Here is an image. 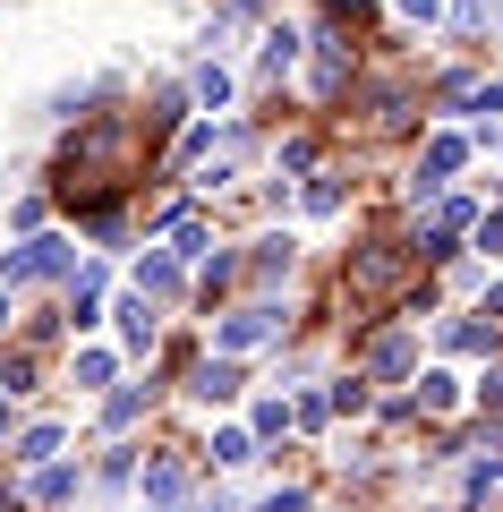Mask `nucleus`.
Returning <instances> with one entry per match:
<instances>
[{
    "label": "nucleus",
    "instance_id": "c85d7f7f",
    "mask_svg": "<svg viewBox=\"0 0 503 512\" xmlns=\"http://www.w3.org/2000/svg\"><path fill=\"white\" fill-rule=\"evenodd\" d=\"M290 419H299V427H324V419H333V402H324V393H299V402H290Z\"/></svg>",
    "mask_w": 503,
    "mask_h": 512
},
{
    "label": "nucleus",
    "instance_id": "6e6552de",
    "mask_svg": "<svg viewBox=\"0 0 503 512\" xmlns=\"http://www.w3.org/2000/svg\"><path fill=\"white\" fill-rule=\"evenodd\" d=\"M290 265H299V239H290V231H265V239H256V256H248L256 291H273V282H290Z\"/></svg>",
    "mask_w": 503,
    "mask_h": 512
},
{
    "label": "nucleus",
    "instance_id": "aec40b11",
    "mask_svg": "<svg viewBox=\"0 0 503 512\" xmlns=\"http://www.w3.org/2000/svg\"><path fill=\"white\" fill-rule=\"evenodd\" d=\"M180 120H188V94H180V86H162V94H154V111H145V137H171Z\"/></svg>",
    "mask_w": 503,
    "mask_h": 512
},
{
    "label": "nucleus",
    "instance_id": "20e7f679",
    "mask_svg": "<svg viewBox=\"0 0 503 512\" xmlns=\"http://www.w3.org/2000/svg\"><path fill=\"white\" fill-rule=\"evenodd\" d=\"M69 274H77L69 239H26V248L0 256V282H69Z\"/></svg>",
    "mask_w": 503,
    "mask_h": 512
},
{
    "label": "nucleus",
    "instance_id": "9b49d317",
    "mask_svg": "<svg viewBox=\"0 0 503 512\" xmlns=\"http://www.w3.org/2000/svg\"><path fill=\"white\" fill-rule=\"evenodd\" d=\"M444 410H461V376H444V367H427L410 393V419H444Z\"/></svg>",
    "mask_w": 503,
    "mask_h": 512
},
{
    "label": "nucleus",
    "instance_id": "cd10ccee",
    "mask_svg": "<svg viewBox=\"0 0 503 512\" xmlns=\"http://www.w3.org/2000/svg\"><path fill=\"white\" fill-rule=\"evenodd\" d=\"M282 427H290V402H256V419H248V436H256V444L282 436Z\"/></svg>",
    "mask_w": 503,
    "mask_h": 512
},
{
    "label": "nucleus",
    "instance_id": "f03ea898",
    "mask_svg": "<svg viewBox=\"0 0 503 512\" xmlns=\"http://www.w3.org/2000/svg\"><path fill=\"white\" fill-rule=\"evenodd\" d=\"M282 325H290V316L273 308V299L222 308V325H214V359H239V350H265V342H282Z\"/></svg>",
    "mask_w": 503,
    "mask_h": 512
},
{
    "label": "nucleus",
    "instance_id": "c756f323",
    "mask_svg": "<svg viewBox=\"0 0 503 512\" xmlns=\"http://www.w3.org/2000/svg\"><path fill=\"white\" fill-rule=\"evenodd\" d=\"M307 504H316V495H307V487H273V495H265V504H256V512H307Z\"/></svg>",
    "mask_w": 503,
    "mask_h": 512
},
{
    "label": "nucleus",
    "instance_id": "f3484780",
    "mask_svg": "<svg viewBox=\"0 0 503 512\" xmlns=\"http://www.w3.org/2000/svg\"><path fill=\"white\" fill-rule=\"evenodd\" d=\"M290 60H299V35H290V26H273V35H265V52H256V77H265V86H282V77H290Z\"/></svg>",
    "mask_w": 503,
    "mask_h": 512
},
{
    "label": "nucleus",
    "instance_id": "9d476101",
    "mask_svg": "<svg viewBox=\"0 0 503 512\" xmlns=\"http://www.w3.org/2000/svg\"><path fill=\"white\" fill-rule=\"evenodd\" d=\"M137 299H154V308H162V299H180V256H171V248L137 256Z\"/></svg>",
    "mask_w": 503,
    "mask_h": 512
},
{
    "label": "nucleus",
    "instance_id": "4468645a",
    "mask_svg": "<svg viewBox=\"0 0 503 512\" xmlns=\"http://www.w3.org/2000/svg\"><path fill=\"white\" fill-rule=\"evenodd\" d=\"M111 316H120V350H137V359H145V350H154V299H137V291H128Z\"/></svg>",
    "mask_w": 503,
    "mask_h": 512
},
{
    "label": "nucleus",
    "instance_id": "ddd939ff",
    "mask_svg": "<svg viewBox=\"0 0 503 512\" xmlns=\"http://www.w3.org/2000/svg\"><path fill=\"white\" fill-rule=\"evenodd\" d=\"M145 410H154V384H120V393H103V427H111V436H128Z\"/></svg>",
    "mask_w": 503,
    "mask_h": 512
},
{
    "label": "nucleus",
    "instance_id": "58836bf2",
    "mask_svg": "<svg viewBox=\"0 0 503 512\" xmlns=\"http://www.w3.org/2000/svg\"><path fill=\"white\" fill-rule=\"evenodd\" d=\"M0 512H18V495H9V487H0Z\"/></svg>",
    "mask_w": 503,
    "mask_h": 512
},
{
    "label": "nucleus",
    "instance_id": "a211bd4d",
    "mask_svg": "<svg viewBox=\"0 0 503 512\" xmlns=\"http://www.w3.org/2000/svg\"><path fill=\"white\" fill-rule=\"evenodd\" d=\"M77 487H86V470H77V461H52V470H35V504H69Z\"/></svg>",
    "mask_w": 503,
    "mask_h": 512
},
{
    "label": "nucleus",
    "instance_id": "393cba45",
    "mask_svg": "<svg viewBox=\"0 0 503 512\" xmlns=\"http://www.w3.org/2000/svg\"><path fill=\"white\" fill-rule=\"evenodd\" d=\"M469 402H478V419H503V367H486V376L469 384Z\"/></svg>",
    "mask_w": 503,
    "mask_h": 512
},
{
    "label": "nucleus",
    "instance_id": "a878e982",
    "mask_svg": "<svg viewBox=\"0 0 503 512\" xmlns=\"http://www.w3.org/2000/svg\"><path fill=\"white\" fill-rule=\"evenodd\" d=\"M94 478H103V487H128V478H137V453H128V444H111V453L94 461Z\"/></svg>",
    "mask_w": 503,
    "mask_h": 512
},
{
    "label": "nucleus",
    "instance_id": "bb28decb",
    "mask_svg": "<svg viewBox=\"0 0 503 512\" xmlns=\"http://www.w3.org/2000/svg\"><path fill=\"white\" fill-rule=\"evenodd\" d=\"M307 214H342V180H333V171L307 180Z\"/></svg>",
    "mask_w": 503,
    "mask_h": 512
},
{
    "label": "nucleus",
    "instance_id": "b1692460",
    "mask_svg": "<svg viewBox=\"0 0 503 512\" xmlns=\"http://www.w3.org/2000/svg\"><path fill=\"white\" fill-rule=\"evenodd\" d=\"M324 402L342 410V419H359V410H367V376H333V393H324Z\"/></svg>",
    "mask_w": 503,
    "mask_h": 512
},
{
    "label": "nucleus",
    "instance_id": "dca6fc26",
    "mask_svg": "<svg viewBox=\"0 0 503 512\" xmlns=\"http://www.w3.org/2000/svg\"><path fill=\"white\" fill-rule=\"evenodd\" d=\"M35 384H43V359H35V350H0V393H9V402H18V393H35Z\"/></svg>",
    "mask_w": 503,
    "mask_h": 512
},
{
    "label": "nucleus",
    "instance_id": "6ab92c4d",
    "mask_svg": "<svg viewBox=\"0 0 503 512\" xmlns=\"http://www.w3.org/2000/svg\"><path fill=\"white\" fill-rule=\"evenodd\" d=\"M111 376H120V359H111V350H77V367H69V384H77V393H103Z\"/></svg>",
    "mask_w": 503,
    "mask_h": 512
},
{
    "label": "nucleus",
    "instance_id": "423d86ee",
    "mask_svg": "<svg viewBox=\"0 0 503 512\" xmlns=\"http://www.w3.org/2000/svg\"><path fill=\"white\" fill-rule=\"evenodd\" d=\"M350 69H359V60H350L342 26H324V35H316V86H307V94H316V103H342V94H350Z\"/></svg>",
    "mask_w": 503,
    "mask_h": 512
},
{
    "label": "nucleus",
    "instance_id": "f257e3e1",
    "mask_svg": "<svg viewBox=\"0 0 503 512\" xmlns=\"http://www.w3.org/2000/svg\"><path fill=\"white\" fill-rule=\"evenodd\" d=\"M418 248H410V239H367V248H350V265H342V291L350 299H393V308H401V299H410L418 291Z\"/></svg>",
    "mask_w": 503,
    "mask_h": 512
},
{
    "label": "nucleus",
    "instance_id": "4c0bfd02",
    "mask_svg": "<svg viewBox=\"0 0 503 512\" xmlns=\"http://www.w3.org/2000/svg\"><path fill=\"white\" fill-rule=\"evenodd\" d=\"M486 26H503V0H486Z\"/></svg>",
    "mask_w": 503,
    "mask_h": 512
},
{
    "label": "nucleus",
    "instance_id": "412c9836",
    "mask_svg": "<svg viewBox=\"0 0 503 512\" xmlns=\"http://www.w3.org/2000/svg\"><path fill=\"white\" fill-rule=\"evenodd\" d=\"M214 461H222V470H248V461H256V436H248V427H214Z\"/></svg>",
    "mask_w": 503,
    "mask_h": 512
},
{
    "label": "nucleus",
    "instance_id": "f8f14e48",
    "mask_svg": "<svg viewBox=\"0 0 503 512\" xmlns=\"http://www.w3.org/2000/svg\"><path fill=\"white\" fill-rule=\"evenodd\" d=\"M435 342L444 350H503V325H486V316H444Z\"/></svg>",
    "mask_w": 503,
    "mask_h": 512
},
{
    "label": "nucleus",
    "instance_id": "2eb2a0df",
    "mask_svg": "<svg viewBox=\"0 0 503 512\" xmlns=\"http://www.w3.org/2000/svg\"><path fill=\"white\" fill-rule=\"evenodd\" d=\"M52 453H60V427L52 419L26 427V436H9V461H18V470H52Z\"/></svg>",
    "mask_w": 503,
    "mask_h": 512
},
{
    "label": "nucleus",
    "instance_id": "c9c22d12",
    "mask_svg": "<svg viewBox=\"0 0 503 512\" xmlns=\"http://www.w3.org/2000/svg\"><path fill=\"white\" fill-rule=\"evenodd\" d=\"M248 9H265V0H231V18H248Z\"/></svg>",
    "mask_w": 503,
    "mask_h": 512
},
{
    "label": "nucleus",
    "instance_id": "72a5a7b5",
    "mask_svg": "<svg viewBox=\"0 0 503 512\" xmlns=\"http://www.w3.org/2000/svg\"><path fill=\"white\" fill-rule=\"evenodd\" d=\"M401 18H418V26H427V18H435V0H401Z\"/></svg>",
    "mask_w": 503,
    "mask_h": 512
},
{
    "label": "nucleus",
    "instance_id": "7c9ffc66",
    "mask_svg": "<svg viewBox=\"0 0 503 512\" xmlns=\"http://www.w3.org/2000/svg\"><path fill=\"white\" fill-rule=\"evenodd\" d=\"M486 26V0H452V35H478Z\"/></svg>",
    "mask_w": 503,
    "mask_h": 512
},
{
    "label": "nucleus",
    "instance_id": "f704fd0d",
    "mask_svg": "<svg viewBox=\"0 0 503 512\" xmlns=\"http://www.w3.org/2000/svg\"><path fill=\"white\" fill-rule=\"evenodd\" d=\"M9 316H18V308H9V291H0V342H9Z\"/></svg>",
    "mask_w": 503,
    "mask_h": 512
},
{
    "label": "nucleus",
    "instance_id": "4be33fe9",
    "mask_svg": "<svg viewBox=\"0 0 503 512\" xmlns=\"http://www.w3.org/2000/svg\"><path fill=\"white\" fill-rule=\"evenodd\" d=\"M188 94H197L205 111H222V103H231V77H222L214 60H197V86H188Z\"/></svg>",
    "mask_w": 503,
    "mask_h": 512
},
{
    "label": "nucleus",
    "instance_id": "0eeeda50",
    "mask_svg": "<svg viewBox=\"0 0 503 512\" xmlns=\"http://www.w3.org/2000/svg\"><path fill=\"white\" fill-rule=\"evenodd\" d=\"M239 359H197L188 367V402H205V410H222V402H239Z\"/></svg>",
    "mask_w": 503,
    "mask_h": 512
},
{
    "label": "nucleus",
    "instance_id": "473e14b6",
    "mask_svg": "<svg viewBox=\"0 0 503 512\" xmlns=\"http://www.w3.org/2000/svg\"><path fill=\"white\" fill-rule=\"evenodd\" d=\"M324 9H333V18H367V0H324Z\"/></svg>",
    "mask_w": 503,
    "mask_h": 512
},
{
    "label": "nucleus",
    "instance_id": "1a4fd4ad",
    "mask_svg": "<svg viewBox=\"0 0 503 512\" xmlns=\"http://www.w3.org/2000/svg\"><path fill=\"white\" fill-rule=\"evenodd\" d=\"M180 495H188V461H180V453H154V461H145V504L171 512Z\"/></svg>",
    "mask_w": 503,
    "mask_h": 512
},
{
    "label": "nucleus",
    "instance_id": "39448f33",
    "mask_svg": "<svg viewBox=\"0 0 503 512\" xmlns=\"http://www.w3.org/2000/svg\"><path fill=\"white\" fill-rule=\"evenodd\" d=\"M410 367H418V333L410 325H384V333L359 342V376L367 384H393V376H410Z\"/></svg>",
    "mask_w": 503,
    "mask_h": 512
},
{
    "label": "nucleus",
    "instance_id": "e433bc0d",
    "mask_svg": "<svg viewBox=\"0 0 503 512\" xmlns=\"http://www.w3.org/2000/svg\"><path fill=\"white\" fill-rule=\"evenodd\" d=\"M0 444H9V393H0Z\"/></svg>",
    "mask_w": 503,
    "mask_h": 512
},
{
    "label": "nucleus",
    "instance_id": "7ed1b4c3",
    "mask_svg": "<svg viewBox=\"0 0 503 512\" xmlns=\"http://www.w3.org/2000/svg\"><path fill=\"white\" fill-rule=\"evenodd\" d=\"M469 163V137L461 128H444V137H427V154H418V171H410V205H444V180Z\"/></svg>",
    "mask_w": 503,
    "mask_h": 512
},
{
    "label": "nucleus",
    "instance_id": "5701e85b",
    "mask_svg": "<svg viewBox=\"0 0 503 512\" xmlns=\"http://www.w3.org/2000/svg\"><path fill=\"white\" fill-rule=\"evenodd\" d=\"M469 248H478L486 265L503 256V205H486V214H478V231H469Z\"/></svg>",
    "mask_w": 503,
    "mask_h": 512
},
{
    "label": "nucleus",
    "instance_id": "2f4dec72",
    "mask_svg": "<svg viewBox=\"0 0 503 512\" xmlns=\"http://www.w3.org/2000/svg\"><path fill=\"white\" fill-rule=\"evenodd\" d=\"M469 111H503V77H495V86H478V103H469Z\"/></svg>",
    "mask_w": 503,
    "mask_h": 512
}]
</instances>
